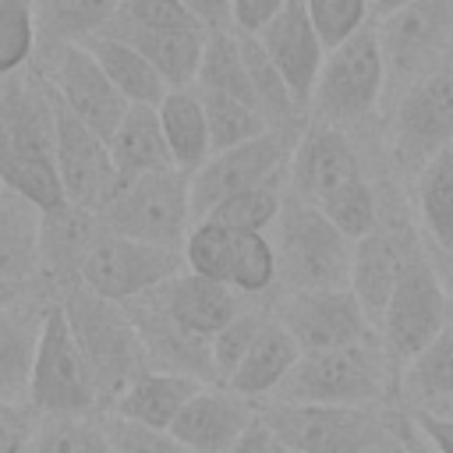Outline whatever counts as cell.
I'll return each mask as SVG.
<instances>
[{
	"mask_svg": "<svg viewBox=\"0 0 453 453\" xmlns=\"http://www.w3.org/2000/svg\"><path fill=\"white\" fill-rule=\"evenodd\" d=\"M0 184L39 212L67 205L57 173V96L28 71L0 78Z\"/></svg>",
	"mask_w": 453,
	"mask_h": 453,
	"instance_id": "obj_1",
	"label": "cell"
},
{
	"mask_svg": "<svg viewBox=\"0 0 453 453\" xmlns=\"http://www.w3.org/2000/svg\"><path fill=\"white\" fill-rule=\"evenodd\" d=\"M375 340L329 347V350H304L290 368V375L273 393V403H322V407L379 403L389 389V357Z\"/></svg>",
	"mask_w": 453,
	"mask_h": 453,
	"instance_id": "obj_2",
	"label": "cell"
},
{
	"mask_svg": "<svg viewBox=\"0 0 453 453\" xmlns=\"http://www.w3.org/2000/svg\"><path fill=\"white\" fill-rule=\"evenodd\" d=\"M99 226L117 237L184 251L188 230L195 226L191 173L170 166V170H156L134 180H120L117 195L99 212Z\"/></svg>",
	"mask_w": 453,
	"mask_h": 453,
	"instance_id": "obj_3",
	"label": "cell"
},
{
	"mask_svg": "<svg viewBox=\"0 0 453 453\" xmlns=\"http://www.w3.org/2000/svg\"><path fill=\"white\" fill-rule=\"evenodd\" d=\"M60 308H64L67 326L81 347V357L96 379L99 400L117 403L120 393L145 372L142 336H138L131 315L120 304L103 301L85 287H74Z\"/></svg>",
	"mask_w": 453,
	"mask_h": 453,
	"instance_id": "obj_4",
	"label": "cell"
},
{
	"mask_svg": "<svg viewBox=\"0 0 453 453\" xmlns=\"http://www.w3.org/2000/svg\"><path fill=\"white\" fill-rule=\"evenodd\" d=\"M276 265L290 290L350 287L354 241H347L319 205L290 198L276 219Z\"/></svg>",
	"mask_w": 453,
	"mask_h": 453,
	"instance_id": "obj_5",
	"label": "cell"
},
{
	"mask_svg": "<svg viewBox=\"0 0 453 453\" xmlns=\"http://www.w3.org/2000/svg\"><path fill=\"white\" fill-rule=\"evenodd\" d=\"M262 425L297 453H386L396 442V425L372 407L269 403Z\"/></svg>",
	"mask_w": 453,
	"mask_h": 453,
	"instance_id": "obj_6",
	"label": "cell"
},
{
	"mask_svg": "<svg viewBox=\"0 0 453 453\" xmlns=\"http://www.w3.org/2000/svg\"><path fill=\"white\" fill-rule=\"evenodd\" d=\"M180 269H184V251L156 248V244L103 230L85 251L78 276H81V287L92 290L96 297L113 304H131L159 290L173 276H180Z\"/></svg>",
	"mask_w": 453,
	"mask_h": 453,
	"instance_id": "obj_7",
	"label": "cell"
},
{
	"mask_svg": "<svg viewBox=\"0 0 453 453\" xmlns=\"http://www.w3.org/2000/svg\"><path fill=\"white\" fill-rule=\"evenodd\" d=\"M386 85V57L375 28H361L354 39L326 53L322 74L311 92V110L319 124H354L368 117Z\"/></svg>",
	"mask_w": 453,
	"mask_h": 453,
	"instance_id": "obj_8",
	"label": "cell"
},
{
	"mask_svg": "<svg viewBox=\"0 0 453 453\" xmlns=\"http://www.w3.org/2000/svg\"><path fill=\"white\" fill-rule=\"evenodd\" d=\"M28 403L42 418L92 414L96 403H99L96 379H92V372L81 357V347H78V340L67 326L64 308H50L46 319H42L32 386H28Z\"/></svg>",
	"mask_w": 453,
	"mask_h": 453,
	"instance_id": "obj_9",
	"label": "cell"
},
{
	"mask_svg": "<svg viewBox=\"0 0 453 453\" xmlns=\"http://www.w3.org/2000/svg\"><path fill=\"white\" fill-rule=\"evenodd\" d=\"M446 326H453L449 294H446L442 280L435 276L432 262L425 255H414V262L400 276V283L382 311V322H379L382 347L389 357L411 365Z\"/></svg>",
	"mask_w": 453,
	"mask_h": 453,
	"instance_id": "obj_10",
	"label": "cell"
},
{
	"mask_svg": "<svg viewBox=\"0 0 453 453\" xmlns=\"http://www.w3.org/2000/svg\"><path fill=\"white\" fill-rule=\"evenodd\" d=\"M290 142L280 131H265L244 145L212 152L209 163L202 170L191 173V212L195 223L205 219L219 202L241 195V191H255V188H269L280 184L283 170L290 166Z\"/></svg>",
	"mask_w": 453,
	"mask_h": 453,
	"instance_id": "obj_11",
	"label": "cell"
},
{
	"mask_svg": "<svg viewBox=\"0 0 453 453\" xmlns=\"http://www.w3.org/2000/svg\"><path fill=\"white\" fill-rule=\"evenodd\" d=\"M276 322L297 340L304 350H329L347 347L361 340H375V322L361 308L357 294L350 287H329V290H287V297L276 304Z\"/></svg>",
	"mask_w": 453,
	"mask_h": 453,
	"instance_id": "obj_12",
	"label": "cell"
},
{
	"mask_svg": "<svg viewBox=\"0 0 453 453\" xmlns=\"http://www.w3.org/2000/svg\"><path fill=\"white\" fill-rule=\"evenodd\" d=\"M57 173L67 205L85 209L92 216H99L120 188V173L113 166L106 138H99L88 124H81L60 99H57Z\"/></svg>",
	"mask_w": 453,
	"mask_h": 453,
	"instance_id": "obj_13",
	"label": "cell"
},
{
	"mask_svg": "<svg viewBox=\"0 0 453 453\" xmlns=\"http://www.w3.org/2000/svg\"><path fill=\"white\" fill-rule=\"evenodd\" d=\"M379 46L386 67L400 74H432L453 42V0H414L389 18H379Z\"/></svg>",
	"mask_w": 453,
	"mask_h": 453,
	"instance_id": "obj_14",
	"label": "cell"
},
{
	"mask_svg": "<svg viewBox=\"0 0 453 453\" xmlns=\"http://www.w3.org/2000/svg\"><path fill=\"white\" fill-rule=\"evenodd\" d=\"M50 88L57 92V99L81 120L88 124L99 138L110 142V134L117 131V124L127 113V99L113 88V81L106 78V71L99 67V60L88 53L85 42H60L57 46V60L50 71Z\"/></svg>",
	"mask_w": 453,
	"mask_h": 453,
	"instance_id": "obj_15",
	"label": "cell"
},
{
	"mask_svg": "<svg viewBox=\"0 0 453 453\" xmlns=\"http://www.w3.org/2000/svg\"><path fill=\"white\" fill-rule=\"evenodd\" d=\"M258 418L262 411L255 400L234 393L230 386H202L170 425V435L191 453H230L258 425Z\"/></svg>",
	"mask_w": 453,
	"mask_h": 453,
	"instance_id": "obj_16",
	"label": "cell"
},
{
	"mask_svg": "<svg viewBox=\"0 0 453 453\" xmlns=\"http://www.w3.org/2000/svg\"><path fill=\"white\" fill-rule=\"evenodd\" d=\"M446 145H453V71L435 67L407 88L396 110V149L425 166Z\"/></svg>",
	"mask_w": 453,
	"mask_h": 453,
	"instance_id": "obj_17",
	"label": "cell"
},
{
	"mask_svg": "<svg viewBox=\"0 0 453 453\" xmlns=\"http://www.w3.org/2000/svg\"><path fill=\"white\" fill-rule=\"evenodd\" d=\"M152 304L159 308V315L188 340L195 343H209L223 326H230L244 308H241V294L226 283L195 276V273H180L170 283H163L159 290L149 294Z\"/></svg>",
	"mask_w": 453,
	"mask_h": 453,
	"instance_id": "obj_18",
	"label": "cell"
},
{
	"mask_svg": "<svg viewBox=\"0 0 453 453\" xmlns=\"http://www.w3.org/2000/svg\"><path fill=\"white\" fill-rule=\"evenodd\" d=\"M265 50V57L273 60V67L280 71V78L287 81L290 96L297 99V106H311V92H315V81L322 74V64H326V46L308 18V7L304 0H290L276 21L269 28H262V35H255Z\"/></svg>",
	"mask_w": 453,
	"mask_h": 453,
	"instance_id": "obj_19",
	"label": "cell"
},
{
	"mask_svg": "<svg viewBox=\"0 0 453 453\" xmlns=\"http://www.w3.org/2000/svg\"><path fill=\"white\" fill-rule=\"evenodd\" d=\"M287 173H290V184H294L297 198L319 205V202L329 198L333 191H340V188L361 180V163H357L350 142H347L336 127H329V124H311V127L297 138V145H294V152H290Z\"/></svg>",
	"mask_w": 453,
	"mask_h": 453,
	"instance_id": "obj_20",
	"label": "cell"
},
{
	"mask_svg": "<svg viewBox=\"0 0 453 453\" xmlns=\"http://www.w3.org/2000/svg\"><path fill=\"white\" fill-rule=\"evenodd\" d=\"M414 244L389 230V226H375L368 237H361L354 244V265H350V290L357 294L361 308L368 311V319L382 322V311L400 283V276L407 273V265L414 262Z\"/></svg>",
	"mask_w": 453,
	"mask_h": 453,
	"instance_id": "obj_21",
	"label": "cell"
},
{
	"mask_svg": "<svg viewBox=\"0 0 453 453\" xmlns=\"http://www.w3.org/2000/svg\"><path fill=\"white\" fill-rule=\"evenodd\" d=\"M42 319L46 315L18 301L0 308V407L7 411H18L21 403H28Z\"/></svg>",
	"mask_w": 453,
	"mask_h": 453,
	"instance_id": "obj_22",
	"label": "cell"
},
{
	"mask_svg": "<svg viewBox=\"0 0 453 453\" xmlns=\"http://www.w3.org/2000/svg\"><path fill=\"white\" fill-rule=\"evenodd\" d=\"M198 389H202V379L188 372H142L113 403V418L170 432V425Z\"/></svg>",
	"mask_w": 453,
	"mask_h": 453,
	"instance_id": "obj_23",
	"label": "cell"
},
{
	"mask_svg": "<svg viewBox=\"0 0 453 453\" xmlns=\"http://www.w3.org/2000/svg\"><path fill=\"white\" fill-rule=\"evenodd\" d=\"M99 35H110V39H120V42L134 46L159 71V78L170 88H195L209 32H145V28L103 25Z\"/></svg>",
	"mask_w": 453,
	"mask_h": 453,
	"instance_id": "obj_24",
	"label": "cell"
},
{
	"mask_svg": "<svg viewBox=\"0 0 453 453\" xmlns=\"http://www.w3.org/2000/svg\"><path fill=\"white\" fill-rule=\"evenodd\" d=\"M42 265V212L0 184V280L25 283Z\"/></svg>",
	"mask_w": 453,
	"mask_h": 453,
	"instance_id": "obj_25",
	"label": "cell"
},
{
	"mask_svg": "<svg viewBox=\"0 0 453 453\" xmlns=\"http://www.w3.org/2000/svg\"><path fill=\"white\" fill-rule=\"evenodd\" d=\"M106 145H110L120 180H134V177L173 166L156 106H127L124 120L117 124V131L110 134Z\"/></svg>",
	"mask_w": 453,
	"mask_h": 453,
	"instance_id": "obj_26",
	"label": "cell"
},
{
	"mask_svg": "<svg viewBox=\"0 0 453 453\" xmlns=\"http://www.w3.org/2000/svg\"><path fill=\"white\" fill-rule=\"evenodd\" d=\"M297 357H301L297 340H294L276 319H265L262 329H258V336H255V343H251V350L244 354L241 368L230 375L226 386H230L234 393L248 396V400L265 396V393H276L280 382H283V379L290 375V368L297 365Z\"/></svg>",
	"mask_w": 453,
	"mask_h": 453,
	"instance_id": "obj_27",
	"label": "cell"
},
{
	"mask_svg": "<svg viewBox=\"0 0 453 453\" xmlns=\"http://www.w3.org/2000/svg\"><path fill=\"white\" fill-rule=\"evenodd\" d=\"M156 110H159V124H163V138H166L173 166L184 173L202 170L212 156V142H209V120H205L198 92L170 88Z\"/></svg>",
	"mask_w": 453,
	"mask_h": 453,
	"instance_id": "obj_28",
	"label": "cell"
},
{
	"mask_svg": "<svg viewBox=\"0 0 453 453\" xmlns=\"http://www.w3.org/2000/svg\"><path fill=\"white\" fill-rule=\"evenodd\" d=\"M88 53L99 60L113 88L131 103V106H159L170 92V85L159 78V71L127 42L110 39V35H92L85 39Z\"/></svg>",
	"mask_w": 453,
	"mask_h": 453,
	"instance_id": "obj_29",
	"label": "cell"
},
{
	"mask_svg": "<svg viewBox=\"0 0 453 453\" xmlns=\"http://www.w3.org/2000/svg\"><path fill=\"white\" fill-rule=\"evenodd\" d=\"M418 216L432 244L453 255V145L418 170Z\"/></svg>",
	"mask_w": 453,
	"mask_h": 453,
	"instance_id": "obj_30",
	"label": "cell"
},
{
	"mask_svg": "<svg viewBox=\"0 0 453 453\" xmlns=\"http://www.w3.org/2000/svg\"><path fill=\"white\" fill-rule=\"evenodd\" d=\"M195 88H198V92L234 96V99H241V103H248V106H258V96H255L248 64H244V57H241V42H237V35H234L230 28L205 35V53H202V67H198ZM258 110H262V106H258Z\"/></svg>",
	"mask_w": 453,
	"mask_h": 453,
	"instance_id": "obj_31",
	"label": "cell"
},
{
	"mask_svg": "<svg viewBox=\"0 0 453 453\" xmlns=\"http://www.w3.org/2000/svg\"><path fill=\"white\" fill-rule=\"evenodd\" d=\"M99 216L74 209V205H60L53 212H42V262L53 269H78L85 251L92 248V241L103 234L96 230Z\"/></svg>",
	"mask_w": 453,
	"mask_h": 453,
	"instance_id": "obj_32",
	"label": "cell"
},
{
	"mask_svg": "<svg viewBox=\"0 0 453 453\" xmlns=\"http://www.w3.org/2000/svg\"><path fill=\"white\" fill-rule=\"evenodd\" d=\"M124 0H35V25L57 42H85L117 14Z\"/></svg>",
	"mask_w": 453,
	"mask_h": 453,
	"instance_id": "obj_33",
	"label": "cell"
},
{
	"mask_svg": "<svg viewBox=\"0 0 453 453\" xmlns=\"http://www.w3.org/2000/svg\"><path fill=\"white\" fill-rule=\"evenodd\" d=\"M407 389L418 396V411H439L453 403V326H446L407 365Z\"/></svg>",
	"mask_w": 453,
	"mask_h": 453,
	"instance_id": "obj_34",
	"label": "cell"
},
{
	"mask_svg": "<svg viewBox=\"0 0 453 453\" xmlns=\"http://www.w3.org/2000/svg\"><path fill=\"white\" fill-rule=\"evenodd\" d=\"M28 453H113L103 418L60 414L42 418L28 435Z\"/></svg>",
	"mask_w": 453,
	"mask_h": 453,
	"instance_id": "obj_35",
	"label": "cell"
},
{
	"mask_svg": "<svg viewBox=\"0 0 453 453\" xmlns=\"http://www.w3.org/2000/svg\"><path fill=\"white\" fill-rule=\"evenodd\" d=\"M198 99H202V110H205V120H209L212 152L244 145V142L273 131L258 106H248V103H241L234 96H219V92H198Z\"/></svg>",
	"mask_w": 453,
	"mask_h": 453,
	"instance_id": "obj_36",
	"label": "cell"
},
{
	"mask_svg": "<svg viewBox=\"0 0 453 453\" xmlns=\"http://www.w3.org/2000/svg\"><path fill=\"white\" fill-rule=\"evenodd\" d=\"M234 248H237V234H230L226 226H219L212 219H198L184 241V265L195 276H205V280L230 287Z\"/></svg>",
	"mask_w": 453,
	"mask_h": 453,
	"instance_id": "obj_37",
	"label": "cell"
},
{
	"mask_svg": "<svg viewBox=\"0 0 453 453\" xmlns=\"http://www.w3.org/2000/svg\"><path fill=\"white\" fill-rule=\"evenodd\" d=\"M280 212H283L280 184H269V188L241 191V195L219 202L205 219L226 226L230 234H265V226H276Z\"/></svg>",
	"mask_w": 453,
	"mask_h": 453,
	"instance_id": "obj_38",
	"label": "cell"
},
{
	"mask_svg": "<svg viewBox=\"0 0 453 453\" xmlns=\"http://www.w3.org/2000/svg\"><path fill=\"white\" fill-rule=\"evenodd\" d=\"M319 209L354 244L379 226V205H375V195H372V188H368L365 177L354 180V184H347V188H340V191H333L329 198H322Z\"/></svg>",
	"mask_w": 453,
	"mask_h": 453,
	"instance_id": "obj_39",
	"label": "cell"
},
{
	"mask_svg": "<svg viewBox=\"0 0 453 453\" xmlns=\"http://www.w3.org/2000/svg\"><path fill=\"white\" fill-rule=\"evenodd\" d=\"M276 248L265 234H237L234 265H230V287L237 294H262L276 283Z\"/></svg>",
	"mask_w": 453,
	"mask_h": 453,
	"instance_id": "obj_40",
	"label": "cell"
},
{
	"mask_svg": "<svg viewBox=\"0 0 453 453\" xmlns=\"http://www.w3.org/2000/svg\"><path fill=\"white\" fill-rule=\"evenodd\" d=\"M106 25L145 32H205V25L180 0H124Z\"/></svg>",
	"mask_w": 453,
	"mask_h": 453,
	"instance_id": "obj_41",
	"label": "cell"
},
{
	"mask_svg": "<svg viewBox=\"0 0 453 453\" xmlns=\"http://www.w3.org/2000/svg\"><path fill=\"white\" fill-rule=\"evenodd\" d=\"M35 46V4L0 0V78L25 67Z\"/></svg>",
	"mask_w": 453,
	"mask_h": 453,
	"instance_id": "obj_42",
	"label": "cell"
},
{
	"mask_svg": "<svg viewBox=\"0 0 453 453\" xmlns=\"http://www.w3.org/2000/svg\"><path fill=\"white\" fill-rule=\"evenodd\" d=\"M304 7H308V18H311L322 46L336 50L365 28L372 0H304Z\"/></svg>",
	"mask_w": 453,
	"mask_h": 453,
	"instance_id": "obj_43",
	"label": "cell"
},
{
	"mask_svg": "<svg viewBox=\"0 0 453 453\" xmlns=\"http://www.w3.org/2000/svg\"><path fill=\"white\" fill-rule=\"evenodd\" d=\"M262 322H265V319H258V315H251V311H241L230 326H223V329L209 340V361H212V375H216L219 382H230V375L241 368V361H244V354L251 350V343H255Z\"/></svg>",
	"mask_w": 453,
	"mask_h": 453,
	"instance_id": "obj_44",
	"label": "cell"
},
{
	"mask_svg": "<svg viewBox=\"0 0 453 453\" xmlns=\"http://www.w3.org/2000/svg\"><path fill=\"white\" fill-rule=\"evenodd\" d=\"M103 425L113 442V453H191L170 432H159V428H145V425H134V421H124L113 414L103 418Z\"/></svg>",
	"mask_w": 453,
	"mask_h": 453,
	"instance_id": "obj_45",
	"label": "cell"
},
{
	"mask_svg": "<svg viewBox=\"0 0 453 453\" xmlns=\"http://www.w3.org/2000/svg\"><path fill=\"white\" fill-rule=\"evenodd\" d=\"M290 0H234L230 4V32L234 35H262L276 21V14Z\"/></svg>",
	"mask_w": 453,
	"mask_h": 453,
	"instance_id": "obj_46",
	"label": "cell"
},
{
	"mask_svg": "<svg viewBox=\"0 0 453 453\" xmlns=\"http://www.w3.org/2000/svg\"><path fill=\"white\" fill-rule=\"evenodd\" d=\"M407 418H411L414 428L428 439V446H432L435 453H453V418H439V414L418 411V407H414Z\"/></svg>",
	"mask_w": 453,
	"mask_h": 453,
	"instance_id": "obj_47",
	"label": "cell"
},
{
	"mask_svg": "<svg viewBox=\"0 0 453 453\" xmlns=\"http://www.w3.org/2000/svg\"><path fill=\"white\" fill-rule=\"evenodd\" d=\"M202 25L205 32H226L230 28V4L234 0H180Z\"/></svg>",
	"mask_w": 453,
	"mask_h": 453,
	"instance_id": "obj_48",
	"label": "cell"
},
{
	"mask_svg": "<svg viewBox=\"0 0 453 453\" xmlns=\"http://www.w3.org/2000/svg\"><path fill=\"white\" fill-rule=\"evenodd\" d=\"M28 435L32 428H25L14 411L0 407V453H28Z\"/></svg>",
	"mask_w": 453,
	"mask_h": 453,
	"instance_id": "obj_49",
	"label": "cell"
},
{
	"mask_svg": "<svg viewBox=\"0 0 453 453\" xmlns=\"http://www.w3.org/2000/svg\"><path fill=\"white\" fill-rule=\"evenodd\" d=\"M396 446H400V453H435V449L428 446V439L414 428L411 418H403V421L396 425Z\"/></svg>",
	"mask_w": 453,
	"mask_h": 453,
	"instance_id": "obj_50",
	"label": "cell"
},
{
	"mask_svg": "<svg viewBox=\"0 0 453 453\" xmlns=\"http://www.w3.org/2000/svg\"><path fill=\"white\" fill-rule=\"evenodd\" d=\"M269 446H273V435H269V428H265L262 418H258V425H255L230 453H269Z\"/></svg>",
	"mask_w": 453,
	"mask_h": 453,
	"instance_id": "obj_51",
	"label": "cell"
},
{
	"mask_svg": "<svg viewBox=\"0 0 453 453\" xmlns=\"http://www.w3.org/2000/svg\"><path fill=\"white\" fill-rule=\"evenodd\" d=\"M21 287H25V283H14V280H0V308L14 304V301L21 297Z\"/></svg>",
	"mask_w": 453,
	"mask_h": 453,
	"instance_id": "obj_52",
	"label": "cell"
},
{
	"mask_svg": "<svg viewBox=\"0 0 453 453\" xmlns=\"http://www.w3.org/2000/svg\"><path fill=\"white\" fill-rule=\"evenodd\" d=\"M407 4H414V0H372V11H375L379 18H389L393 11H400V7H407Z\"/></svg>",
	"mask_w": 453,
	"mask_h": 453,
	"instance_id": "obj_53",
	"label": "cell"
},
{
	"mask_svg": "<svg viewBox=\"0 0 453 453\" xmlns=\"http://www.w3.org/2000/svg\"><path fill=\"white\" fill-rule=\"evenodd\" d=\"M269 453H297V449H290V446H283V442H276V439H273V446H269Z\"/></svg>",
	"mask_w": 453,
	"mask_h": 453,
	"instance_id": "obj_54",
	"label": "cell"
}]
</instances>
